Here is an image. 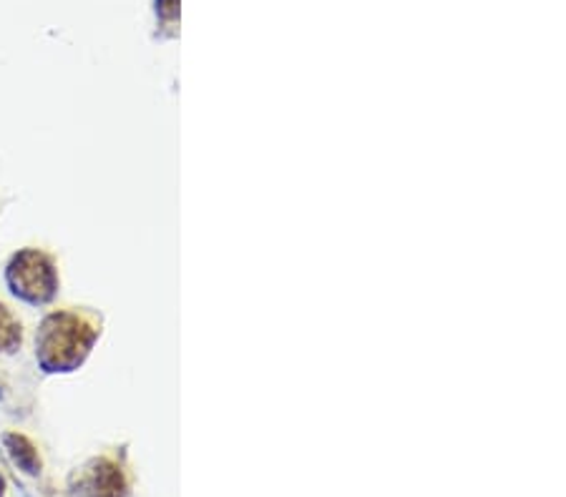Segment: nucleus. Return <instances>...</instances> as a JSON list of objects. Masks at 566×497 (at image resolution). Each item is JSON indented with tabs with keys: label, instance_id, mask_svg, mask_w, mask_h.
<instances>
[{
	"label": "nucleus",
	"instance_id": "f257e3e1",
	"mask_svg": "<svg viewBox=\"0 0 566 497\" xmlns=\"http://www.w3.org/2000/svg\"><path fill=\"white\" fill-rule=\"evenodd\" d=\"M99 337L96 324L78 312H53L36 337V355L46 372H74Z\"/></svg>",
	"mask_w": 566,
	"mask_h": 497
},
{
	"label": "nucleus",
	"instance_id": "f03ea898",
	"mask_svg": "<svg viewBox=\"0 0 566 497\" xmlns=\"http://www.w3.org/2000/svg\"><path fill=\"white\" fill-rule=\"evenodd\" d=\"M5 279L11 292L28 304H46L58 289L56 267L39 249H23L21 254H15L13 261L8 264Z\"/></svg>",
	"mask_w": 566,
	"mask_h": 497
},
{
	"label": "nucleus",
	"instance_id": "7ed1b4c3",
	"mask_svg": "<svg viewBox=\"0 0 566 497\" xmlns=\"http://www.w3.org/2000/svg\"><path fill=\"white\" fill-rule=\"evenodd\" d=\"M89 497H124V477L114 462L99 459L89 477Z\"/></svg>",
	"mask_w": 566,
	"mask_h": 497
},
{
	"label": "nucleus",
	"instance_id": "20e7f679",
	"mask_svg": "<svg viewBox=\"0 0 566 497\" xmlns=\"http://www.w3.org/2000/svg\"><path fill=\"white\" fill-rule=\"evenodd\" d=\"M5 447L11 452L13 462L28 475H39L40 470V458L36 452V447L28 442L23 434H5Z\"/></svg>",
	"mask_w": 566,
	"mask_h": 497
},
{
	"label": "nucleus",
	"instance_id": "39448f33",
	"mask_svg": "<svg viewBox=\"0 0 566 497\" xmlns=\"http://www.w3.org/2000/svg\"><path fill=\"white\" fill-rule=\"evenodd\" d=\"M21 321L8 312V306L0 304V352H13L15 347H21Z\"/></svg>",
	"mask_w": 566,
	"mask_h": 497
},
{
	"label": "nucleus",
	"instance_id": "423d86ee",
	"mask_svg": "<svg viewBox=\"0 0 566 497\" xmlns=\"http://www.w3.org/2000/svg\"><path fill=\"white\" fill-rule=\"evenodd\" d=\"M3 490H5V480L0 477V497H3Z\"/></svg>",
	"mask_w": 566,
	"mask_h": 497
}]
</instances>
